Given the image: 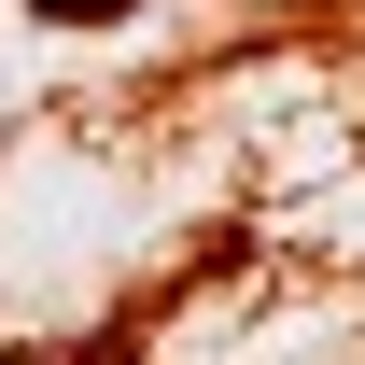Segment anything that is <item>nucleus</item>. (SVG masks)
Returning <instances> with one entry per match:
<instances>
[{"mask_svg": "<svg viewBox=\"0 0 365 365\" xmlns=\"http://www.w3.org/2000/svg\"><path fill=\"white\" fill-rule=\"evenodd\" d=\"M140 0H29V29H127Z\"/></svg>", "mask_w": 365, "mask_h": 365, "instance_id": "f257e3e1", "label": "nucleus"}]
</instances>
